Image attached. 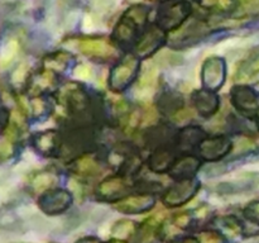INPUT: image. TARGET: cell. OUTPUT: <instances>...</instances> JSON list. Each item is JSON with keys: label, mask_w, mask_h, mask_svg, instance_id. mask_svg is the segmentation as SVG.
<instances>
[{"label": "cell", "mask_w": 259, "mask_h": 243, "mask_svg": "<svg viewBox=\"0 0 259 243\" xmlns=\"http://www.w3.org/2000/svg\"><path fill=\"white\" fill-rule=\"evenodd\" d=\"M57 100L71 123H77L75 127H82L80 123L90 118L91 99L80 84H65L58 91Z\"/></svg>", "instance_id": "6da1fadb"}, {"label": "cell", "mask_w": 259, "mask_h": 243, "mask_svg": "<svg viewBox=\"0 0 259 243\" xmlns=\"http://www.w3.org/2000/svg\"><path fill=\"white\" fill-rule=\"evenodd\" d=\"M148 18V9L143 5H134L129 8L113 32V39L121 47L136 45L138 40L139 28L143 27Z\"/></svg>", "instance_id": "7a4b0ae2"}, {"label": "cell", "mask_w": 259, "mask_h": 243, "mask_svg": "<svg viewBox=\"0 0 259 243\" xmlns=\"http://www.w3.org/2000/svg\"><path fill=\"white\" fill-rule=\"evenodd\" d=\"M141 61L133 55H128L119 61L110 71L109 75V86L115 93H121L131 86L141 72Z\"/></svg>", "instance_id": "3957f363"}, {"label": "cell", "mask_w": 259, "mask_h": 243, "mask_svg": "<svg viewBox=\"0 0 259 243\" xmlns=\"http://www.w3.org/2000/svg\"><path fill=\"white\" fill-rule=\"evenodd\" d=\"M191 14V5L185 0H176V2L164 3L159 8L157 15V25L164 32L175 30L181 27L182 23Z\"/></svg>", "instance_id": "277c9868"}, {"label": "cell", "mask_w": 259, "mask_h": 243, "mask_svg": "<svg viewBox=\"0 0 259 243\" xmlns=\"http://www.w3.org/2000/svg\"><path fill=\"white\" fill-rule=\"evenodd\" d=\"M227 76V66L222 57L212 56L209 57L202 65L201 81L204 89L210 91H217L224 85Z\"/></svg>", "instance_id": "5b68a950"}, {"label": "cell", "mask_w": 259, "mask_h": 243, "mask_svg": "<svg viewBox=\"0 0 259 243\" xmlns=\"http://www.w3.org/2000/svg\"><path fill=\"white\" fill-rule=\"evenodd\" d=\"M200 189V182L197 180L192 179L180 180L175 185H172L163 195V202L167 207H180V205L186 204L189 200L196 195Z\"/></svg>", "instance_id": "8992f818"}, {"label": "cell", "mask_w": 259, "mask_h": 243, "mask_svg": "<svg viewBox=\"0 0 259 243\" xmlns=\"http://www.w3.org/2000/svg\"><path fill=\"white\" fill-rule=\"evenodd\" d=\"M166 42V32L158 25H151L143 30L134 45L136 55L141 58L149 57L159 50Z\"/></svg>", "instance_id": "52a82bcc"}, {"label": "cell", "mask_w": 259, "mask_h": 243, "mask_svg": "<svg viewBox=\"0 0 259 243\" xmlns=\"http://www.w3.org/2000/svg\"><path fill=\"white\" fill-rule=\"evenodd\" d=\"M78 48L83 55L93 60L105 62L115 56L116 51L114 46L111 45L110 40L103 37H91V38H82L78 40Z\"/></svg>", "instance_id": "ba28073f"}, {"label": "cell", "mask_w": 259, "mask_h": 243, "mask_svg": "<svg viewBox=\"0 0 259 243\" xmlns=\"http://www.w3.org/2000/svg\"><path fill=\"white\" fill-rule=\"evenodd\" d=\"M72 196L68 191L62 189H51L40 194L38 205L46 214H60L70 208Z\"/></svg>", "instance_id": "9c48e42d"}, {"label": "cell", "mask_w": 259, "mask_h": 243, "mask_svg": "<svg viewBox=\"0 0 259 243\" xmlns=\"http://www.w3.org/2000/svg\"><path fill=\"white\" fill-rule=\"evenodd\" d=\"M233 148V142L228 137L214 136L205 138L199 146V153L205 161H219Z\"/></svg>", "instance_id": "30bf717a"}, {"label": "cell", "mask_w": 259, "mask_h": 243, "mask_svg": "<svg viewBox=\"0 0 259 243\" xmlns=\"http://www.w3.org/2000/svg\"><path fill=\"white\" fill-rule=\"evenodd\" d=\"M232 103L238 111L249 118H254L259 110L257 95L247 85H238L233 89Z\"/></svg>", "instance_id": "8fae6325"}, {"label": "cell", "mask_w": 259, "mask_h": 243, "mask_svg": "<svg viewBox=\"0 0 259 243\" xmlns=\"http://www.w3.org/2000/svg\"><path fill=\"white\" fill-rule=\"evenodd\" d=\"M132 184L129 182L128 176L124 175H115V176H110L101 181V184L98 186V196L101 200H118L119 197L123 199L124 195L126 194L129 189H131Z\"/></svg>", "instance_id": "7c38bea8"}, {"label": "cell", "mask_w": 259, "mask_h": 243, "mask_svg": "<svg viewBox=\"0 0 259 243\" xmlns=\"http://www.w3.org/2000/svg\"><path fill=\"white\" fill-rule=\"evenodd\" d=\"M154 196L151 194L129 195L116 201L115 209L125 214H139L151 210L154 207Z\"/></svg>", "instance_id": "4fadbf2b"}, {"label": "cell", "mask_w": 259, "mask_h": 243, "mask_svg": "<svg viewBox=\"0 0 259 243\" xmlns=\"http://www.w3.org/2000/svg\"><path fill=\"white\" fill-rule=\"evenodd\" d=\"M32 144L38 153L43 156H55L60 154L62 136L56 131H43L33 136Z\"/></svg>", "instance_id": "5bb4252c"}, {"label": "cell", "mask_w": 259, "mask_h": 243, "mask_svg": "<svg viewBox=\"0 0 259 243\" xmlns=\"http://www.w3.org/2000/svg\"><path fill=\"white\" fill-rule=\"evenodd\" d=\"M192 103H194L195 109L206 118L214 115L220 106L219 96L217 95V93L206 90V89L195 91L192 94Z\"/></svg>", "instance_id": "9a60e30c"}, {"label": "cell", "mask_w": 259, "mask_h": 243, "mask_svg": "<svg viewBox=\"0 0 259 243\" xmlns=\"http://www.w3.org/2000/svg\"><path fill=\"white\" fill-rule=\"evenodd\" d=\"M177 159L176 153L168 146L156 148L148 158V166L156 174H163L171 170Z\"/></svg>", "instance_id": "2e32d148"}, {"label": "cell", "mask_w": 259, "mask_h": 243, "mask_svg": "<svg viewBox=\"0 0 259 243\" xmlns=\"http://www.w3.org/2000/svg\"><path fill=\"white\" fill-rule=\"evenodd\" d=\"M56 86V75L51 71L42 70L29 76L27 90L32 96H40L43 93L52 91Z\"/></svg>", "instance_id": "e0dca14e"}, {"label": "cell", "mask_w": 259, "mask_h": 243, "mask_svg": "<svg viewBox=\"0 0 259 243\" xmlns=\"http://www.w3.org/2000/svg\"><path fill=\"white\" fill-rule=\"evenodd\" d=\"M200 166H201V161L199 158L191 154H185L181 158H177L175 161L174 166L168 172L174 179L187 180L194 177Z\"/></svg>", "instance_id": "ac0fdd59"}, {"label": "cell", "mask_w": 259, "mask_h": 243, "mask_svg": "<svg viewBox=\"0 0 259 243\" xmlns=\"http://www.w3.org/2000/svg\"><path fill=\"white\" fill-rule=\"evenodd\" d=\"M235 81L240 85H252L259 81V52L249 56L238 68Z\"/></svg>", "instance_id": "d6986e66"}, {"label": "cell", "mask_w": 259, "mask_h": 243, "mask_svg": "<svg viewBox=\"0 0 259 243\" xmlns=\"http://www.w3.org/2000/svg\"><path fill=\"white\" fill-rule=\"evenodd\" d=\"M206 138L204 129L197 126H189L176 134V143L184 151L199 148L201 142Z\"/></svg>", "instance_id": "ffe728a7"}, {"label": "cell", "mask_w": 259, "mask_h": 243, "mask_svg": "<svg viewBox=\"0 0 259 243\" xmlns=\"http://www.w3.org/2000/svg\"><path fill=\"white\" fill-rule=\"evenodd\" d=\"M70 169L78 177H94L100 174L101 165L94 157L81 156L75 161H72Z\"/></svg>", "instance_id": "44dd1931"}, {"label": "cell", "mask_w": 259, "mask_h": 243, "mask_svg": "<svg viewBox=\"0 0 259 243\" xmlns=\"http://www.w3.org/2000/svg\"><path fill=\"white\" fill-rule=\"evenodd\" d=\"M71 58H72V56L66 51H56V52L50 53L43 58V70L51 71L55 75L63 72L70 65Z\"/></svg>", "instance_id": "7402d4cb"}, {"label": "cell", "mask_w": 259, "mask_h": 243, "mask_svg": "<svg viewBox=\"0 0 259 243\" xmlns=\"http://www.w3.org/2000/svg\"><path fill=\"white\" fill-rule=\"evenodd\" d=\"M159 110L167 115H175L184 108V99L176 91H163L158 99Z\"/></svg>", "instance_id": "603a6c76"}, {"label": "cell", "mask_w": 259, "mask_h": 243, "mask_svg": "<svg viewBox=\"0 0 259 243\" xmlns=\"http://www.w3.org/2000/svg\"><path fill=\"white\" fill-rule=\"evenodd\" d=\"M56 180H57V176H56L53 172L42 171L35 174L34 176L29 180V186L34 192H40V194H43V192L47 191V190L52 189L53 185L56 184Z\"/></svg>", "instance_id": "cb8c5ba5"}, {"label": "cell", "mask_w": 259, "mask_h": 243, "mask_svg": "<svg viewBox=\"0 0 259 243\" xmlns=\"http://www.w3.org/2000/svg\"><path fill=\"white\" fill-rule=\"evenodd\" d=\"M217 225L224 234L230 238H237L242 235L243 225L237 218L234 217H222L217 220Z\"/></svg>", "instance_id": "d4e9b609"}, {"label": "cell", "mask_w": 259, "mask_h": 243, "mask_svg": "<svg viewBox=\"0 0 259 243\" xmlns=\"http://www.w3.org/2000/svg\"><path fill=\"white\" fill-rule=\"evenodd\" d=\"M204 9L214 13H228L237 9V0H200Z\"/></svg>", "instance_id": "484cf974"}, {"label": "cell", "mask_w": 259, "mask_h": 243, "mask_svg": "<svg viewBox=\"0 0 259 243\" xmlns=\"http://www.w3.org/2000/svg\"><path fill=\"white\" fill-rule=\"evenodd\" d=\"M136 232V225L131 220H119L114 224V227L111 228V233L115 238L119 239H125L129 238L131 235L134 234Z\"/></svg>", "instance_id": "4316f807"}, {"label": "cell", "mask_w": 259, "mask_h": 243, "mask_svg": "<svg viewBox=\"0 0 259 243\" xmlns=\"http://www.w3.org/2000/svg\"><path fill=\"white\" fill-rule=\"evenodd\" d=\"M18 42L15 39H9L4 46H3L2 51H0V66L2 67H7L13 58L17 56L18 53Z\"/></svg>", "instance_id": "83f0119b"}, {"label": "cell", "mask_w": 259, "mask_h": 243, "mask_svg": "<svg viewBox=\"0 0 259 243\" xmlns=\"http://www.w3.org/2000/svg\"><path fill=\"white\" fill-rule=\"evenodd\" d=\"M14 144L15 142L10 139L9 137L5 136V134L0 137V162L7 161L10 157H13V154H14Z\"/></svg>", "instance_id": "f1b7e54d"}, {"label": "cell", "mask_w": 259, "mask_h": 243, "mask_svg": "<svg viewBox=\"0 0 259 243\" xmlns=\"http://www.w3.org/2000/svg\"><path fill=\"white\" fill-rule=\"evenodd\" d=\"M157 71L153 66H147L143 71L141 72V77H139V88H149L153 86L156 83Z\"/></svg>", "instance_id": "f546056e"}, {"label": "cell", "mask_w": 259, "mask_h": 243, "mask_svg": "<svg viewBox=\"0 0 259 243\" xmlns=\"http://www.w3.org/2000/svg\"><path fill=\"white\" fill-rule=\"evenodd\" d=\"M29 72H28V68L24 65H20L19 67L15 68L14 72L12 73V83L17 86H23L24 85L27 88L28 80H29Z\"/></svg>", "instance_id": "4dcf8cb0"}, {"label": "cell", "mask_w": 259, "mask_h": 243, "mask_svg": "<svg viewBox=\"0 0 259 243\" xmlns=\"http://www.w3.org/2000/svg\"><path fill=\"white\" fill-rule=\"evenodd\" d=\"M29 109L34 116H42L47 113L48 105L40 96H32V100L29 103Z\"/></svg>", "instance_id": "1f68e13d"}, {"label": "cell", "mask_w": 259, "mask_h": 243, "mask_svg": "<svg viewBox=\"0 0 259 243\" xmlns=\"http://www.w3.org/2000/svg\"><path fill=\"white\" fill-rule=\"evenodd\" d=\"M197 243H224V238L218 232H201L197 235Z\"/></svg>", "instance_id": "d6a6232c"}, {"label": "cell", "mask_w": 259, "mask_h": 243, "mask_svg": "<svg viewBox=\"0 0 259 243\" xmlns=\"http://www.w3.org/2000/svg\"><path fill=\"white\" fill-rule=\"evenodd\" d=\"M191 222H192V217L191 214L189 213L184 212L177 214L176 217L174 218V225L179 229H187V228L191 227Z\"/></svg>", "instance_id": "836d02e7"}, {"label": "cell", "mask_w": 259, "mask_h": 243, "mask_svg": "<svg viewBox=\"0 0 259 243\" xmlns=\"http://www.w3.org/2000/svg\"><path fill=\"white\" fill-rule=\"evenodd\" d=\"M245 217L249 220H252L253 223H257L259 224V201H253L245 208L244 210Z\"/></svg>", "instance_id": "e575fe53"}, {"label": "cell", "mask_w": 259, "mask_h": 243, "mask_svg": "<svg viewBox=\"0 0 259 243\" xmlns=\"http://www.w3.org/2000/svg\"><path fill=\"white\" fill-rule=\"evenodd\" d=\"M75 75L77 76L78 78H89L91 76V70L88 66L81 65L75 70Z\"/></svg>", "instance_id": "d590c367"}, {"label": "cell", "mask_w": 259, "mask_h": 243, "mask_svg": "<svg viewBox=\"0 0 259 243\" xmlns=\"http://www.w3.org/2000/svg\"><path fill=\"white\" fill-rule=\"evenodd\" d=\"M77 243H100V242H99V240L96 239V238H90V237H88V238H83V239L78 240Z\"/></svg>", "instance_id": "8d00e7d4"}, {"label": "cell", "mask_w": 259, "mask_h": 243, "mask_svg": "<svg viewBox=\"0 0 259 243\" xmlns=\"http://www.w3.org/2000/svg\"><path fill=\"white\" fill-rule=\"evenodd\" d=\"M174 243H195V242L191 239H187V240H182V242H174Z\"/></svg>", "instance_id": "74e56055"}, {"label": "cell", "mask_w": 259, "mask_h": 243, "mask_svg": "<svg viewBox=\"0 0 259 243\" xmlns=\"http://www.w3.org/2000/svg\"><path fill=\"white\" fill-rule=\"evenodd\" d=\"M109 243H128V242H124V240L116 239V240H111V242H109Z\"/></svg>", "instance_id": "f35d334b"}, {"label": "cell", "mask_w": 259, "mask_h": 243, "mask_svg": "<svg viewBox=\"0 0 259 243\" xmlns=\"http://www.w3.org/2000/svg\"><path fill=\"white\" fill-rule=\"evenodd\" d=\"M255 119H257V122H258V126H259V110L257 111V114H255V116H254Z\"/></svg>", "instance_id": "ab89813d"}, {"label": "cell", "mask_w": 259, "mask_h": 243, "mask_svg": "<svg viewBox=\"0 0 259 243\" xmlns=\"http://www.w3.org/2000/svg\"><path fill=\"white\" fill-rule=\"evenodd\" d=\"M151 2H163V0H151Z\"/></svg>", "instance_id": "60d3db41"}]
</instances>
